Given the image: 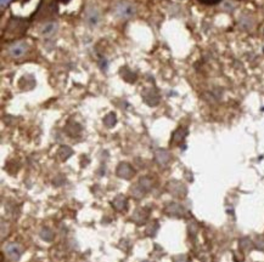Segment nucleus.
<instances>
[{"instance_id":"nucleus-3","label":"nucleus","mask_w":264,"mask_h":262,"mask_svg":"<svg viewBox=\"0 0 264 262\" xmlns=\"http://www.w3.org/2000/svg\"><path fill=\"white\" fill-rule=\"evenodd\" d=\"M111 204H112L113 208H115L117 211H120V213H124V211H127V209H128L127 198H125V196H123L122 194H120V196H116Z\"/></svg>"},{"instance_id":"nucleus-5","label":"nucleus","mask_w":264,"mask_h":262,"mask_svg":"<svg viewBox=\"0 0 264 262\" xmlns=\"http://www.w3.org/2000/svg\"><path fill=\"white\" fill-rule=\"evenodd\" d=\"M198 1L206 5H214V4H217V2H219L220 0H198Z\"/></svg>"},{"instance_id":"nucleus-1","label":"nucleus","mask_w":264,"mask_h":262,"mask_svg":"<svg viewBox=\"0 0 264 262\" xmlns=\"http://www.w3.org/2000/svg\"><path fill=\"white\" fill-rule=\"evenodd\" d=\"M164 211H166L169 216H178V217H183L186 213L185 208L178 203L167 204V206L164 208Z\"/></svg>"},{"instance_id":"nucleus-4","label":"nucleus","mask_w":264,"mask_h":262,"mask_svg":"<svg viewBox=\"0 0 264 262\" xmlns=\"http://www.w3.org/2000/svg\"><path fill=\"white\" fill-rule=\"evenodd\" d=\"M157 229H158V225H157V222H156V221H155L154 223H151V225L147 226L146 233L149 235H155V233H156Z\"/></svg>"},{"instance_id":"nucleus-2","label":"nucleus","mask_w":264,"mask_h":262,"mask_svg":"<svg viewBox=\"0 0 264 262\" xmlns=\"http://www.w3.org/2000/svg\"><path fill=\"white\" fill-rule=\"evenodd\" d=\"M149 215H150V209L139 208L135 210L134 215H133V221H134L138 226H141L142 223L146 222Z\"/></svg>"},{"instance_id":"nucleus-6","label":"nucleus","mask_w":264,"mask_h":262,"mask_svg":"<svg viewBox=\"0 0 264 262\" xmlns=\"http://www.w3.org/2000/svg\"><path fill=\"white\" fill-rule=\"evenodd\" d=\"M61 1H64V2H66V1H69V0H61Z\"/></svg>"}]
</instances>
